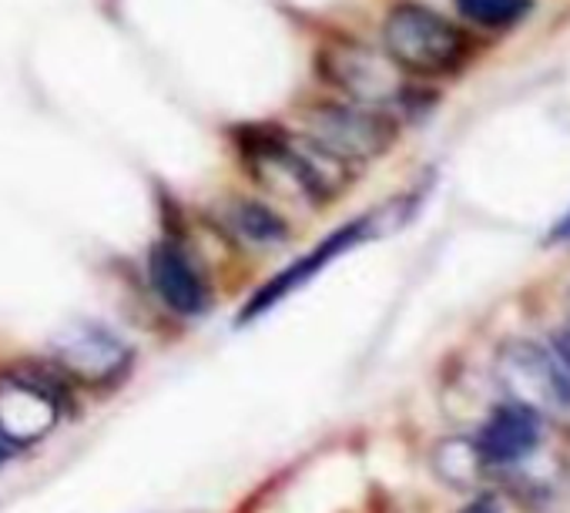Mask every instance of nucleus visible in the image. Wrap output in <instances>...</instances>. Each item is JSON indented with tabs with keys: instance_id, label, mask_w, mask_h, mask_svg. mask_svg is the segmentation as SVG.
Here are the masks:
<instances>
[{
	"instance_id": "11",
	"label": "nucleus",
	"mask_w": 570,
	"mask_h": 513,
	"mask_svg": "<svg viewBox=\"0 0 570 513\" xmlns=\"http://www.w3.org/2000/svg\"><path fill=\"white\" fill-rule=\"evenodd\" d=\"M218 218L228 235H235L242 245H252V248H278L289 241V221L265 201L232 198L222 205Z\"/></svg>"
},
{
	"instance_id": "5",
	"label": "nucleus",
	"mask_w": 570,
	"mask_h": 513,
	"mask_svg": "<svg viewBox=\"0 0 570 513\" xmlns=\"http://www.w3.org/2000/svg\"><path fill=\"white\" fill-rule=\"evenodd\" d=\"M65 403L48 379L28 373L0 376V436L11 446L45 440L61 423Z\"/></svg>"
},
{
	"instance_id": "12",
	"label": "nucleus",
	"mask_w": 570,
	"mask_h": 513,
	"mask_svg": "<svg viewBox=\"0 0 570 513\" xmlns=\"http://www.w3.org/2000/svg\"><path fill=\"white\" fill-rule=\"evenodd\" d=\"M433 473L453 486V490H463V493H473L480 490V483L490 476V466L487 460L480 456L473 436H453V440H443L436 450H433Z\"/></svg>"
},
{
	"instance_id": "2",
	"label": "nucleus",
	"mask_w": 570,
	"mask_h": 513,
	"mask_svg": "<svg viewBox=\"0 0 570 513\" xmlns=\"http://www.w3.org/2000/svg\"><path fill=\"white\" fill-rule=\"evenodd\" d=\"M383 45L386 55L403 71H450L466 55V38L456 24H450L443 14L420 8V4H400L386 24H383Z\"/></svg>"
},
{
	"instance_id": "7",
	"label": "nucleus",
	"mask_w": 570,
	"mask_h": 513,
	"mask_svg": "<svg viewBox=\"0 0 570 513\" xmlns=\"http://www.w3.org/2000/svg\"><path fill=\"white\" fill-rule=\"evenodd\" d=\"M58 366L91 386L115 383L131 366V349L101 326H78L55 343Z\"/></svg>"
},
{
	"instance_id": "17",
	"label": "nucleus",
	"mask_w": 570,
	"mask_h": 513,
	"mask_svg": "<svg viewBox=\"0 0 570 513\" xmlns=\"http://www.w3.org/2000/svg\"><path fill=\"white\" fill-rule=\"evenodd\" d=\"M14 450H18V446H11V443H8L4 436H0V466H4V463H8V460L14 456Z\"/></svg>"
},
{
	"instance_id": "1",
	"label": "nucleus",
	"mask_w": 570,
	"mask_h": 513,
	"mask_svg": "<svg viewBox=\"0 0 570 513\" xmlns=\"http://www.w3.org/2000/svg\"><path fill=\"white\" fill-rule=\"evenodd\" d=\"M252 178L278 198L330 205L350 185V161L330 155L313 138L285 131H252L242 145Z\"/></svg>"
},
{
	"instance_id": "15",
	"label": "nucleus",
	"mask_w": 570,
	"mask_h": 513,
	"mask_svg": "<svg viewBox=\"0 0 570 513\" xmlns=\"http://www.w3.org/2000/svg\"><path fill=\"white\" fill-rule=\"evenodd\" d=\"M463 513H503V510H500V500L493 493H480Z\"/></svg>"
},
{
	"instance_id": "9",
	"label": "nucleus",
	"mask_w": 570,
	"mask_h": 513,
	"mask_svg": "<svg viewBox=\"0 0 570 513\" xmlns=\"http://www.w3.org/2000/svg\"><path fill=\"white\" fill-rule=\"evenodd\" d=\"M540 436H543L540 413L507 403L490 413V420L480 426L473 443L490 470H513L540 450Z\"/></svg>"
},
{
	"instance_id": "8",
	"label": "nucleus",
	"mask_w": 570,
	"mask_h": 513,
	"mask_svg": "<svg viewBox=\"0 0 570 513\" xmlns=\"http://www.w3.org/2000/svg\"><path fill=\"white\" fill-rule=\"evenodd\" d=\"M148 276L158 299L178 316H202L212 303L208 283L198 263L178 241H158L148 255Z\"/></svg>"
},
{
	"instance_id": "6",
	"label": "nucleus",
	"mask_w": 570,
	"mask_h": 513,
	"mask_svg": "<svg viewBox=\"0 0 570 513\" xmlns=\"http://www.w3.org/2000/svg\"><path fill=\"white\" fill-rule=\"evenodd\" d=\"M497 383L503 386L510 403L527 406L540 416L563 410L547 346L540 343H523V339L507 343L497 353Z\"/></svg>"
},
{
	"instance_id": "4",
	"label": "nucleus",
	"mask_w": 570,
	"mask_h": 513,
	"mask_svg": "<svg viewBox=\"0 0 570 513\" xmlns=\"http://www.w3.org/2000/svg\"><path fill=\"white\" fill-rule=\"evenodd\" d=\"M306 128L316 145L343 161H370L396 141L393 118L366 105H316L306 111Z\"/></svg>"
},
{
	"instance_id": "13",
	"label": "nucleus",
	"mask_w": 570,
	"mask_h": 513,
	"mask_svg": "<svg viewBox=\"0 0 570 513\" xmlns=\"http://www.w3.org/2000/svg\"><path fill=\"white\" fill-rule=\"evenodd\" d=\"M533 8V0H456V11L480 24V28H493V31H503V28H513L517 21H523Z\"/></svg>"
},
{
	"instance_id": "16",
	"label": "nucleus",
	"mask_w": 570,
	"mask_h": 513,
	"mask_svg": "<svg viewBox=\"0 0 570 513\" xmlns=\"http://www.w3.org/2000/svg\"><path fill=\"white\" fill-rule=\"evenodd\" d=\"M550 241H570V211L550 228Z\"/></svg>"
},
{
	"instance_id": "18",
	"label": "nucleus",
	"mask_w": 570,
	"mask_h": 513,
	"mask_svg": "<svg viewBox=\"0 0 570 513\" xmlns=\"http://www.w3.org/2000/svg\"><path fill=\"white\" fill-rule=\"evenodd\" d=\"M567 470H570V450H567Z\"/></svg>"
},
{
	"instance_id": "14",
	"label": "nucleus",
	"mask_w": 570,
	"mask_h": 513,
	"mask_svg": "<svg viewBox=\"0 0 570 513\" xmlns=\"http://www.w3.org/2000/svg\"><path fill=\"white\" fill-rule=\"evenodd\" d=\"M547 356H550V366H553V379H557V389H560V403L570 406V329L547 339Z\"/></svg>"
},
{
	"instance_id": "10",
	"label": "nucleus",
	"mask_w": 570,
	"mask_h": 513,
	"mask_svg": "<svg viewBox=\"0 0 570 513\" xmlns=\"http://www.w3.org/2000/svg\"><path fill=\"white\" fill-rule=\"evenodd\" d=\"M373 221H376V215H366V218H356V221H350L346 228H340L336 235H330L323 245H316L306 259H299L296 266H289L282 276H275L255 299H252V306L242 313V323L245 319H255V316H262V313H268L278 299H285L289 293H296L299 286H306L316 273H323L333 259H340L343 251H350L353 245H360L363 238H370L373 235Z\"/></svg>"
},
{
	"instance_id": "3",
	"label": "nucleus",
	"mask_w": 570,
	"mask_h": 513,
	"mask_svg": "<svg viewBox=\"0 0 570 513\" xmlns=\"http://www.w3.org/2000/svg\"><path fill=\"white\" fill-rule=\"evenodd\" d=\"M323 75L333 88L350 95L356 105L366 108H386L410 95L403 68L366 45L356 41H336L323 51Z\"/></svg>"
},
{
	"instance_id": "19",
	"label": "nucleus",
	"mask_w": 570,
	"mask_h": 513,
	"mask_svg": "<svg viewBox=\"0 0 570 513\" xmlns=\"http://www.w3.org/2000/svg\"><path fill=\"white\" fill-rule=\"evenodd\" d=\"M567 313H570V309H567Z\"/></svg>"
}]
</instances>
